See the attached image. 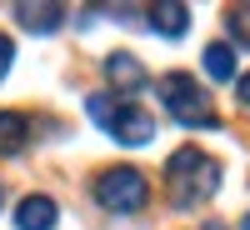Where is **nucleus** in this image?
<instances>
[{
	"instance_id": "6e6552de",
	"label": "nucleus",
	"mask_w": 250,
	"mask_h": 230,
	"mask_svg": "<svg viewBox=\"0 0 250 230\" xmlns=\"http://www.w3.org/2000/svg\"><path fill=\"white\" fill-rule=\"evenodd\" d=\"M145 20H150V30H160L165 40H175V35L190 30V10L175 5V0H160V5H150V10H145Z\"/></svg>"
},
{
	"instance_id": "9b49d317",
	"label": "nucleus",
	"mask_w": 250,
	"mask_h": 230,
	"mask_svg": "<svg viewBox=\"0 0 250 230\" xmlns=\"http://www.w3.org/2000/svg\"><path fill=\"white\" fill-rule=\"evenodd\" d=\"M120 105H125V100H120V95H110V90H105V95H85V115L100 125V130H110V120H115V110H120Z\"/></svg>"
},
{
	"instance_id": "0eeeda50",
	"label": "nucleus",
	"mask_w": 250,
	"mask_h": 230,
	"mask_svg": "<svg viewBox=\"0 0 250 230\" xmlns=\"http://www.w3.org/2000/svg\"><path fill=\"white\" fill-rule=\"evenodd\" d=\"M15 20H20V30L50 35V30L65 25V10H60V5H40V0H25V5H15Z\"/></svg>"
},
{
	"instance_id": "f03ea898",
	"label": "nucleus",
	"mask_w": 250,
	"mask_h": 230,
	"mask_svg": "<svg viewBox=\"0 0 250 230\" xmlns=\"http://www.w3.org/2000/svg\"><path fill=\"white\" fill-rule=\"evenodd\" d=\"M160 105H165V115H170V120L190 125V130H205V125H220V110L210 105L205 85H195V80H190V75H180V70L160 75Z\"/></svg>"
},
{
	"instance_id": "f8f14e48",
	"label": "nucleus",
	"mask_w": 250,
	"mask_h": 230,
	"mask_svg": "<svg viewBox=\"0 0 250 230\" xmlns=\"http://www.w3.org/2000/svg\"><path fill=\"white\" fill-rule=\"evenodd\" d=\"M225 30H230V45L250 50V5H235L230 15H225Z\"/></svg>"
},
{
	"instance_id": "dca6fc26",
	"label": "nucleus",
	"mask_w": 250,
	"mask_h": 230,
	"mask_svg": "<svg viewBox=\"0 0 250 230\" xmlns=\"http://www.w3.org/2000/svg\"><path fill=\"white\" fill-rule=\"evenodd\" d=\"M240 230H250V215H245V220H240Z\"/></svg>"
},
{
	"instance_id": "423d86ee",
	"label": "nucleus",
	"mask_w": 250,
	"mask_h": 230,
	"mask_svg": "<svg viewBox=\"0 0 250 230\" xmlns=\"http://www.w3.org/2000/svg\"><path fill=\"white\" fill-rule=\"evenodd\" d=\"M60 220V205L50 195H25L15 205V230H55Z\"/></svg>"
},
{
	"instance_id": "39448f33",
	"label": "nucleus",
	"mask_w": 250,
	"mask_h": 230,
	"mask_svg": "<svg viewBox=\"0 0 250 230\" xmlns=\"http://www.w3.org/2000/svg\"><path fill=\"white\" fill-rule=\"evenodd\" d=\"M105 80H110V95H140V90H145V65H140V55L110 50V55H105Z\"/></svg>"
},
{
	"instance_id": "ddd939ff",
	"label": "nucleus",
	"mask_w": 250,
	"mask_h": 230,
	"mask_svg": "<svg viewBox=\"0 0 250 230\" xmlns=\"http://www.w3.org/2000/svg\"><path fill=\"white\" fill-rule=\"evenodd\" d=\"M10 65H15V40H10L5 30H0V80L10 75Z\"/></svg>"
},
{
	"instance_id": "20e7f679",
	"label": "nucleus",
	"mask_w": 250,
	"mask_h": 230,
	"mask_svg": "<svg viewBox=\"0 0 250 230\" xmlns=\"http://www.w3.org/2000/svg\"><path fill=\"white\" fill-rule=\"evenodd\" d=\"M105 135L120 140V145H130V150H140V145H150V140H155V115H145L140 105H120Z\"/></svg>"
},
{
	"instance_id": "2eb2a0df",
	"label": "nucleus",
	"mask_w": 250,
	"mask_h": 230,
	"mask_svg": "<svg viewBox=\"0 0 250 230\" xmlns=\"http://www.w3.org/2000/svg\"><path fill=\"white\" fill-rule=\"evenodd\" d=\"M205 230H225V225H220V220H205Z\"/></svg>"
},
{
	"instance_id": "4468645a",
	"label": "nucleus",
	"mask_w": 250,
	"mask_h": 230,
	"mask_svg": "<svg viewBox=\"0 0 250 230\" xmlns=\"http://www.w3.org/2000/svg\"><path fill=\"white\" fill-rule=\"evenodd\" d=\"M235 90H240V105H245V110H250V70H245V75H240V80H235Z\"/></svg>"
},
{
	"instance_id": "9d476101",
	"label": "nucleus",
	"mask_w": 250,
	"mask_h": 230,
	"mask_svg": "<svg viewBox=\"0 0 250 230\" xmlns=\"http://www.w3.org/2000/svg\"><path fill=\"white\" fill-rule=\"evenodd\" d=\"M30 145V120L20 110H0V155H20Z\"/></svg>"
},
{
	"instance_id": "f257e3e1",
	"label": "nucleus",
	"mask_w": 250,
	"mask_h": 230,
	"mask_svg": "<svg viewBox=\"0 0 250 230\" xmlns=\"http://www.w3.org/2000/svg\"><path fill=\"white\" fill-rule=\"evenodd\" d=\"M165 175H170V190L180 205H205L220 190V160L205 155L200 145H180V150L165 160Z\"/></svg>"
},
{
	"instance_id": "7ed1b4c3",
	"label": "nucleus",
	"mask_w": 250,
	"mask_h": 230,
	"mask_svg": "<svg viewBox=\"0 0 250 230\" xmlns=\"http://www.w3.org/2000/svg\"><path fill=\"white\" fill-rule=\"evenodd\" d=\"M95 200H100V210H110V215H135L140 205L150 200V185H145V175L135 165H110V170L95 175Z\"/></svg>"
},
{
	"instance_id": "1a4fd4ad",
	"label": "nucleus",
	"mask_w": 250,
	"mask_h": 230,
	"mask_svg": "<svg viewBox=\"0 0 250 230\" xmlns=\"http://www.w3.org/2000/svg\"><path fill=\"white\" fill-rule=\"evenodd\" d=\"M200 70L215 80V85H230L235 80V45H225V40H210L200 55Z\"/></svg>"
}]
</instances>
